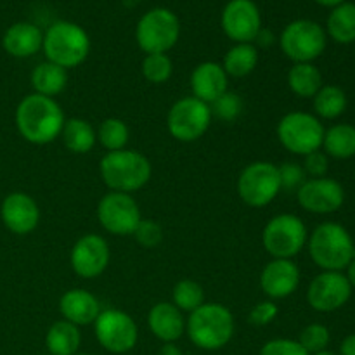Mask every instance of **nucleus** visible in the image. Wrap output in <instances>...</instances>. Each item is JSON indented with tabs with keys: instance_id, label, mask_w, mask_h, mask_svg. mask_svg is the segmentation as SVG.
Returning a JSON list of instances; mask_svg holds the SVG:
<instances>
[{
	"instance_id": "25",
	"label": "nucleus",
	"mask_w": 355,
	"mask_h": 355,
	"mask_svg": "<svg viewBox=\"0 0 355 355\" xmlns=\"http://www.w3.org/2000/svg\"><path fill=\"white\" fill-rule=\"evenodd\" d=\"M82 343V333L78 326L68 321H58L49 328L45 335V347L52 355H75Z\"/></svg>"
},
{
	"instance_id": "10",
	"label": "nucleus",
	"mask_w": 355,
	"mask_h": 355,
	"mask_svg": "<svg viewBox=\"0 0 355 355\" xmlns=\"http://www.w3.org/2000/svg\"><path fill=\"white\" fill-rule=\"evenodd\" d=\"M211 120L210 104L189 96L172 104L166 114V128L175 141L194 142L207 134Z\"/></svg>"
},
{
	"instance_id": "42",
	"label": "nucleus",
	"mask_w": 355,
	"mask_h": 355,
	"mask_svg": "<svg viewBox=\"0 0 355 355\" xmlns=\"http://www.w3.org/2000/svg\"><path fill=\"white\" fill-rule=\"evenodd\" d=\"M340 355H355V333L343 338L340 345Z\"/></svg>"
},
{
	"instance_id": "46",
	"label": "nucleus",
	"mask_w": 355,
	"mask_h": 355,
	"mask_svg": "<svg viewBox=\"0 0 355 355\" xmlns=\"http://www.w3.org/2000/svg\"><path fill=\"white\" fill-rule=\"evenodd\" d=\"M315 2H318L319 6H324V7H336L340 6V3L347 2V0H315Z\"/></svg>"
},
{
	"instance_id": "3",
	"label": "nucleus",
	"mask_w": 355,
	"mask_h": 355,
	"mask_svg": "<svg viewBox=\"0 0 355 355\" xmlns=\"http://www.w3.org/2000/svg\"><path fill=\"white\" fill-rule=\"evenodd\" d=\"M309 255L322 270L342 272L355 257V245L350 232L336 222H322L309 234Z\"/></svg>"
},
{
	"instance_id": "23",
	"label": "nucleus",
	"mask_w": 355,
	"mask_h": 355,
	"mask_svg": "<svg viewBox=\"0 0 355 355\" xmlns=\"http://www.w3.org/2000/svg\"><path fill=\"white\" fill-rule=\"evenodd\" d=\"M42 44H44V33L40 28L26 21L10 24L2 38L3 51L17 59L35 55L42 49Z\"/></svg>"
},
{
	"instance_id": "27",
	"label": "nucleus",
	"mask_w": 355,
	"mask_h": 355,
	"mask_svg": "<svg viewBox=\"0 0 355 355\" xmlns=\"http://www.w3.org/2000/svg\"><path fill=\"white\" fill-rule=\"evenodd\" d=\"M61 137L66 149L75 153V155H87L89 151H92L97 142L96 130L83 118H69V120H66Z\"/></svg>"
},
{
	"instance_id": "45",
	"label": "nucleus",
	"mask_w": 355,
	"mask_h": 355,
	"mask_svg": "<svg viewBox=\"0 0 355 355\" xmlns=\"http://www.w3.org/2000/svg\"><path fill=\"white\" fill-rule=\"evenodd\" d=\"M347 279H349V283H350V286L352 288H355V257H354V260L352 262L349 263V266H347Z\"/></svg>"
},
{
	"instance_id": "30",
	"label": "nucleus",
	"mask_w": 355,
	"mask_h": 355,
	"mask_svg": "<svg viewBox=\"0 0 355 355\" xmlns=\"http://www.w3.org/2000/svg\"><path fill=\"white\" fill-rule=\"evenodd\" d=\"M326 35L336 44H352L355 42V3L343 2L333 7L326 23Z\"/></svg>"
},
{
	"instance_id": "15",
	"label": "nucleus",
	"mask_w": 355,
	"mask_h": 355,
	"mask_svg": "<svg viewBox=\"0 0 355 355\" xmlns=\"http://www.w3.org/2000/svg\"><path fill=\"white\" fill-rule=\"evenodd\" d=\"M222 30L236 44H253L262 30L260 9L253 0H231L222 10Z\"/></svg>"
},
{
	"instance_id": "18",
	"label": "nucleus",
	"mask_w": 355,
	"mask_h": 355,
	"mask_svg": "<svg viewBox=\"0 0 355 355\" xmlns=\"http://www.w3.org/2000/svg\"><path fill=\"white\" fill-rule=\"evenodd\" d=\"M0 217H2L3 225L12 234L26 236L38 227L40 208L30 194L16 191L3 198L2 207H0Z\"/></svg>"
},
{
	"instance_id": "41",
	"label": "nucleus",
	"mask_w": 355,
	"mask_h": 355,
	"mask_svg": "<svg viewBox=\"0 0 355 355\" xmlns=\"http://www.w3.org/2000/svg\"><path fill=\"white\" fill-rule=\"evenodd\" d=\"M277 314H279V309L274 304V300H263L259 302V304L250 311L248 321L250 324L257 326V328H262V326L270 324V322L277 318Z\"/></svg>"
},
{
	"instance_id": "36",
	"label": "nucleus",
	"mask_w": 355,
	"mask_h": 355,
	"mask_svg": "<svg viewBox=\"0 0 355 355\" xmlns=\"http://www.w3.org/2000/svg\"><path fill=\"white\" fill-rule=\"evenodd\" d=\"M329 342H331V335H329V329L324 324H309L302 329L300 336H298V343L307 350L309 354H318L322 350L328 349Z\"/></svg>"
},
{
	"instance_id": "21",
	"label": "nucleus",
	"mask_w": 355,
	"mask_h": 355,
	"mask_svg": "<svg viewBox=\"0 0 355 355\" xmlns=\"http://www.w3.org/2000/svg\"><path fill=\"white\" fill-rule=\"evenodd\" d=\"M149 331L163 343H175L186 333V319L172 302L153 305L148 314Z\"/></svg>"
},
{
	"instance_id": "13",
	"label": "nucleus",
	"mask_w": 355,
	"mask_h": 355,
	"mask_svg": "<svg viewBox=\"0 0 355 355\" xmlns=\"http://www.w3.org/2000/svg\"><path fill=\"white\" fill-rule=\"evenodd\" d=\"M97 218L104 231L114 236H130L142 220L137 201L127 193L104 194L97 205Z\"/></svg>"
},
{
	"instance_id": "47",
	"label": "nucleus",
	"mask_w": 355,
	"mask_h": 355,
	"mask_svg": "<svg viewBox=\"0 0 355 355\" xmlns=\"http://www.w3.org/2000/svg\"><path fill=\"white\" fill-rule=\"evenodd\" d=\"M312 355H340V354H336V352H331V350H322V352H318V354H312Z\"/></svg>"
},
{
	"instance_id": "22",
	"label": "nucleus",
	"mask_w": 355,
	"mask_h": 355,
	"mask_svg": "<svg viewBox=\"0 0 355 355\" xmlns=\"http://www.w3.org/2000/svg\"><path fill=\"white\" fill-rule=\"evenodd\" d=\"M59 312L64 321L80 328V326L94 324L101 312V304L90 291L73 288L66 291L59 300Z\"/></svg>"
},
{
	"instance_id": "17",
	"label": "nucleus",
	"mask_w": 355,
	"mask_h": 355,
	"mask_svg": "<svg viewBox=\"0 0 355 355\" xmlns=\"http://www.w3.org/2000/svg\"><path fill=\"white\" fill-rule=\"evenodd\" d=\"M111 252L106 239L99 234H85L73 245L69 253L71 269L83 279L99 277L110 266Z\"/></svg>"
},
{
	"instance_id": "16",
	"label": "nucleus",
	"mask_w": 355,
	"mask_h": 355,
	"mask_svg": "<svg viewBox=\"0 0 355 355\" xmlns=\"http://www.w3.org/2000/svg\"><path fill=\"white\" fill-rule=\"evenodd\" d=\"M297 200L305 211L315 215H329L338 211L345 203V189L329 177L307 179L297 191Z\"/></svg>"
},
{
	"instance_id": "20",
	"label": "nucleus",
	"mask_w": 355,
	"mask_h": 355,
	"mask_svg": "<svg viewBox=\"0 0 355 355\" xmlns=\"http://www.w3.org/2000/svg\"><path fill=\"white\" fill-rule=\"evenodd\" d=\"M189 85L191 90H193V97L207 104H211L229 90V76L222 68V64L215 61H205L200 62L193 69Z\"/></svg>"
},
{
	"instance_id": "28",
	"label": "nucleus",
	"mask_w": 355,
	"mask_h": 355,
	"mask_svg": "<svg viewBox=\"0 0 355 355\" xmlns=\"http://www.w3.org/2000/svg\"><path fill=\"white\" fill-rule=\"evenodd\" d=\"M322 149L328 158L349 159L355 156V127L350 123H336L324 130Z\"/></svg>"
},
{
	"instance_id": "11",
	"label": "nucleus",
	"mask_w": 355,
	"mask_h": 355,
	"mask_svg": "<svg viewBox=\"0 0 355 355\" xmlns=\"http://www.w3.org/2000/svg\"><path fill=\"white\" fill-rule=\"evenodd\" d=\"M281 193L279 170L270 162H253L238 177V194L243 203L252 208H263Z\"/></svg>"
},
{
	"instance_id": "48",
	"label": "nucleus",
	"mask_w": 355,
	"mask_h": 355,
	"mask_svg": "<svg viewBox=\"0 0 355 355\" xmlns=\"http://www.w3.org/2000/svg\"><path fill=\"white\" fill-rule=\"evenodd\" d=\"M75 355H90V354H75Z\"/></svg>"
},
{
	"instance_id": "5",
	"label": "nucleus",
	"mask_w": 355,
	"mask_h": 355,
	"mask_svg": "<svg viewBox=\"0 0 355 355\" xmlns=\"http://www.w3.org/2000/svg\"><path fill=\"white\" fill-rule=\"evenodd\" d=\"M42 51L49 62L64 69L76 68L89 55L90 38L80 24L71 21H55L44 33Z\"/></svg>"
},
{
	"instance_id": "44",
	"label": "nucleus",
	"mask_w": 355,
	"mask_h": 355,
	"mask_svg": "<svg viewBox=\"0 0 355 355\" xmlns=\"http://www.w3.org/2000/svg\"><path fill=\"white\" fill-rule=\"evenodd\" d=\"M158 355H184L182 350L175 345V343H165V345L159 349Z\"/></svg>"
},
{
	"instance_id": "7",
	"label": "nucleus",
	"mask_w": 355,
	"mask_h": 355,
	"mask_svg": "<svg viewBox=\"0 0 355 355\" xmlns=\"http://www.w3.org/2000/svg\"><path fill=\"white\" fill-rule=\"evenodd\" d=\"M309 231L304 220L293 214H279L270 218L262 232V245L272 259L291 260L305 248Z\"/></svg>"
},
{
	"instance_id": "49",
	"label": "nucleus",
	"mask_w": 355,
	"mask_h": 355,
	"mask_svg": "<svg viewBox=\"0 0 355 355\" xmlns=\"http://www.w3.org/2000/svg\"><path fill=\"white\" fill-rule=\"evenodd\" d=\"M42 355H52V354H49V352H47V354H42Z\"/></svg>"
},
{
	"instance_id": "14",
	"label": "nucleus",
	"mask_w": 355,
	"mask_h": 355,
	"mask_svg": "<svg viewBox=\"0 0 355 355\" xmlns=\"http://www.w3.org/2000/svg\"><path fill=\"white\" fill-rule=\"evenodd\" d=\"M352 290L343 272L322 270L309 284L307 302L318 312H335L349 304Z\"/></svg>"
},
{
	"instance_id": "6",
	"label": "nucleus",
	"mask_w": 355,
	"mask_h": 355,
	"mask_svg": "<svg viewBox=\"0 0 355 355\" xmlns=\"http://www.w3.org/2000/svg\"><path fill=\"white\" fill-rule=\"evenodd\" d=\"M179 37V17L165 7L148 10L135 26V42L146 54H166L175 47Z\"/></svg>"
},
{
	"instance_id": "9",
	"label": "nucleus",
	"mask_w": 355,
	"mask_h": 355,
	"mask_svg": "<svg viewBox=\"0 0 355 355\" xmlns=\"http://www.w3.org/2000/svg\"><path fill=\"white\" fill-rule=\"evenodd\" d=\"M328 44L326 30L311 19H295L288 24L279 37V47L293 64L312 62L324 52Z\"/></svg>"
},
{
	"instance_id": "29",
	"label": "nucleus",
	"mask_w": 355,
	"mask_h": 355,
	"mask_svg": "<svg viewBox=\"0 0 355 355\" xmlns=\"http://www.w3.org/2000/svg\"><path fill=\"white\" fill-rule=\"evenodd\" d=\"M259 64V49L253 44H236L225 52L222 68L232 78H245L252 75Z\"/></svg>"
},
{
	"instance_id": "38",
	"label": "nucleus",
	"mask_w": 355,
	"mask_h": 355,
	"mask_svg": "<svg viewBox=\"0 0 355 355\" xmlns=\"http://www.w3.org/2000/svg\"><path fill=\"white\" fill-rule=\"evenodd\" d=\"M277 170H279L281 189L284 191H295L297 193L302 184L307 180V173H305L304 166L300 163L286 162L281 166H277Z\"/></svg>"
},
{
	"instance_id": "33",
	"label": "nucleus",
	"mask_w": 355,
	"mask_h": 355,
	"mask_svg": "<svg viewBox=\"0 0 355 355\" xmlns=\"http://www.w3.org/2000/svg\"><path fill=\"white\" fill-rule=\"evenodd\" d=\"M172 304L180 312H194L205 304V290L193 279H180L172 290Z\"/></svg>"
},
{
	"instance_id": "39",
	"label": "nucleus",
	"mask_w": 355,
	"mask_h": 355,
	"mask_svg": "<svg viewBox=\"0 0 355 355\" xmlns=\"http://www.w3.org/2000/svg\"><path fill=\"white\" fill-rule=\"evenodd\" d=\"M259 355H311L304 347L298 343V340L276 338L267 342L260 349Z\"/></svg>"
},
{
	"instance_id": "31",
	"label": "nucleus",
	"mask_w": 355,
	"mask_h": 355,
	"mask_svg": "<svg viewBox=\"0 0 355 355\" xmlns=\"http://www.w3.org/2000/svg\"><path fill=\"white\" fill-rule=\"evenodd\" d=\"M314 111L319 120H336L345 113L349 99L342 87L322 85L314 97Z\"/></svg>"
},
{
	"instance_id": "37",
	"label": "nucleus",
	"mask_w": 355,
	"mask_h": 355,
	"mask_svg": "<svg viewBox=\"0 0 355 355\" xmlns=\"http://www.w3.org/2000/svg\"><path fill=\"white\" fill-rule=\"evenodd\" d=\"M135 239L142 248H156L159 243L163 241V229L158 222L149 220V218H142L139 222L137 229L134 231Z\"/></svg>"
},
{
	"instance_id": "40",
	"label": "nucleus",
	"mask_w": 355,
	"mask_h": 355,
	"mask_svg": "<svg viewBox=\"0 0 355 355\" xmlns=\"http://www.w3.org/2000/svg\"><path fill=\"white\" fill-rule=\"evenodd\" d=\"M304 170L307 173V179H321L326 177L329 170V158L324 151L318 149L304 156Z\"/></svg>"
},
{
	"instance_id": "35",
	"label": "nucleus",
	"mask_w": 355,
	"mask_h": 355,
	"mask_svg": "<svg viewBox=\"0 0 355 355\" xmlns=\"http://www.w3.org/2000/svg\"><path fill=\"white\" fill-rule=\"evenodd\" d=\"M210 110L214 118L224 121V123H232V121H236L241 116L243 99L239 97V94L227 90V92L222 94L218 99H215L210 104Z\"/></svg>"
},
{
	"instance_id": "43",
	"label": "nucleus",
	"mask_w": 355,
	"mask_h": 355,
	"mask_svg": "<svg viewBox=\"0 0 355 355\" xmlns=\"http://www.w3.org/2000/svg\"><path fill=\"white\" fill-rule=\"evenodd\" d=\"M255 40L259 42L260 47H269V45L274 42V37L270 35L269 30H263V28H262V30H260V33L257 35Z\"/></svg>"
},
{
	"instance_id": "24",
	"label": "nucleus",
	"mask_w": 355,
	"mask_h": 355,
	"mask_svg": "<svg viewBox=\"0 0 355 355\" xmlns=\"http://www.w3.org/2000/svg\"><path fill=\"white\" fill-rule=\"evenodd\" d=\"M66 85H68V69L61 68L54 62L44 61L35 66V69L31 71V87H33L35 94L54 99L66 89Z\"/></svg>"
},
{
	"instance_id": "19",
	"label": "nucleus",
	"mask_w": 355,
	"mask_h": 355,
	"mask_svg": "<svg viewBox=\"0 0 355 355\" xmlns=\"http://www.w3.org/2000/svg\"><path fill=\"white\" fill-rule=\"evenodd\" d=\"M300 286V269L293 260L272 259L260 274V288L270 300L291 297Z\"/></svg>"
},
{
	"instance_id": "34",
	"label": "nucleus",
	"mask_w": 355,
	"mask_h": 355,
	"mask_svg": "<svg viewBox=\"0 0 355 355\" xmlns=\"http://www.w3.org/2000/svg\"><path fill=\"white\" fill-rule=\"evenodd\" d=\"M141 68L142 76H144L149 83H155V85L166 83L172 78L173 73L172 59L166 54H146Z\"/></svg>"
},
{
	"instance_id": "8",
	"label": "nucleus",
	"mask_w": 355,
	"mask_h": 355,
	"mask_svg": "<svg viewBox=\"0 0 355 355\" xmlns=\"http://www.w3.org/2000/svg\"><path fill=\"white\" fill-rule=\"evenodd\" d=\"M324 130L315 114L291 111L277 123V139L286 151L305 156L322 148Z\"/></svg>"
},
{
	"instance_id": "32",
	"label": "nucleus",
	"mask_w": 355,
	"mask_h": 355,
	"mask_svg": "<svg viewBox=\"0 0 355 355\" xmlns=\"http://www.w3.org/2000/svg\"><path fill=\"white\" fill-rule=\"evenodd\" d=\"M96 134L97 141L101 142L104 149H107V153L125 149L128 144V139H130V130H128L127 123L120 118H106L99 125Z\"/></svg>"
},
{
	"instance_id": "4",
	"label": "nucleus",
	"mask_w": 355,
	"mask_h": 355,
	"mask_svg": "<svg viewBox=\"0 0 355 355\" xmlns=\"http://www.w3.org/2000/svg\"><path fill=\"white\" fill-rule=\"evenodd\" d=\"M186 333L201 350L224 349L234 336L232 312L222 304H207L191 312L186 321Z\"/></svg>"
},
{
	"instance_id": "1",
	"label": "nucleus",
	"mask_w": 355,
	"mask_h": 355,
	"mask_svg": "<svg viewBox=\"0 0 355 355\" xmlns=\"http://www.w3.org/2000/svg\"><path fill=\"white\" fill-rule=\"evenodd\" d=\"M66 123L61 106L52 97L30 94L16 107V127L24 141L44 146L61 137Z\"/></svg>"
},
{
	"instance_id": "2",
	"label": "nucleus",
	"mask_w": 355,
	"mask_h": 355,
	"mask_svg": "<svg viewBox=\"0 0 355 355\" xmlns=\"http://www.w3.org/2000/svg\"><path fill=\"white\" fill-rule=\"evenodd\" d=\"M103 182L114 193H135L149 182L153 173L151 162L134 149L111 151L99 163Z\"/></svg>"
},
{
	"instance_id": "12",
	"label": "nucleus",
	"mask_w": 355,
	"mask_h": 355,
	"mask_svg": "<svg viewBox=\"0 0 355 355\" xmlns=\"http://www.w3.org/2000/svg\"><path fill=\"white\" fill-rule=\"evenodd\" d=\"M94 333L103 349L111 354H127L137 345L139 329L134 319L118 309L101 311L94 321Z\"/></svg>"
},
{
	"instance_id": "26",
	"label": "nucleus",
	"mask_w": 355,
	"mask_h": 355,
	"mask_svg": "<svg viewBox=\"0 0 355 355\" xmlns=\"http://www.w3.org/2000/svg\"><path fill=\"white\" fill-rule=\"evenodd\" d=\"M286 80L291 92L302 99H311L322 87L321 71L312 62H297L291 66Z\"/></svg>"
}]
</instances>
